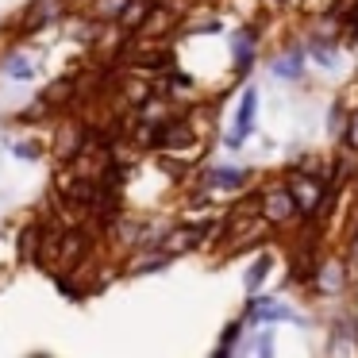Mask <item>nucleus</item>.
<instances>
[{
  "mask_svg": "<svg viewBox=\"0 0 358 358\" xmlns=\"http://www.w3.org/2000/svg\"><path fill=\"white\" fill-rule=\"evenodd\" d=\"M250 181H255V170H247V166H208V170L196 173V185L208 189V193H247Z\"/></svg>",
  "mask_w": 358,
  "mask_h": 358,
  "instance_id": "5",
  "label": "nucleus"
},
{
  "mask_svg": "<svg viewBox=\"0 0 358 358\" xmlns=\"http://www.w3.org/2000/svg\"><path fill=\"white\" fill-rule=\"evenodd\" d=\"M250 350H255V355H262V358L273 355V327H270V324H262V331H255V339H250Z\"/></svg>",
  "mask_w": 358,
  "mask_h": 358,
  "instance_id": "15",
  "label": "nucleus"
},
{
  "mask_svg": "<svg viewBox=\"0 0 358 358\" xmlns=\"http://www.w3.org/2000/svg\"><path fill=\"white\" fill-rule=\"evenodd\" d=\"M343 147H350V150H358V104L347 112V131H343Z\"/></svg>",
  "mask_w": 358,
  "mask_h": 358,
  "instance_id": "17",
  "label": "nucleus"
},
{
  "mask_svg": "<svg viewBox=\"0 0 358 358\" xmlns=\"http://www.w3.org/2000/svg\"><path fill=\"white\" fill-rule=\"evenodd\" d=\"M258 47H262V35H258L255 24H243L239 31L231 35V70L235 78H247L258 62Z\"/></svg>",
  "mask_w": 358,
  "mask_h": 358,
  "instance_id": "7",
  "label": "nucleus"
},
{
  "mask_svg": "<svg viewBox=\"0 0 358 358\" xmlns=\"http://www.w3.org/2000/svg\"><path fill=\"white\" fill-rule=\"evenodd\" d=\"M247 320H231V324H224V331H220V343H216V358H231L235 350L243 347V335H247Z\"/></svg>",
  "mask_w": 358,
  "mask_h": 358,
  "instance_id": "11",
  "label": "nucleus"
},
{
  "mask_svg": "<svg viewBox=\"0 0 358 358\" xmlns=\"http://www.w3.org/2000/svg\"><path fill=\"white\" fill-rule=\"evenodd\" d=\"M266 70L273 73V81H285V85H301L304 73H308V50L304 43H285L278 55L266 62Z\"/></svg>",
  "mask_w": 358,
  "mask_h": 358,
  "instance_id": "6",
  "label": "nucleus"
},
{
  "mask_svg": "<svg viewBox=\"0 0 358 358\" xmlns=\"http://www.w3.org/2000/svg\"><path fill=\"white\" fill-rule=\"evenodd\" d=\"M304 50H308V62H316L320 70H339V39L312 31L304 39Z\"/></svg>",
  "mask_w": 358,
  "mask_h": 358,
  "instance_id": "9",
  "label": "nucleus"
},
{
  "mask_svg": "<svg viewBox=\"0 0 358 358\" xmlns=\"http://www.w3.org/2000/svg\"><path fill=\"white\" fill-rule=\"evenodd\" d=\"M4 70H8V78H12V81H24V78H31V73H35V66L27 62L24 55H12V58H8V66H4Z\"/></svg>",
  "mask_w": 358,
  "mask_h": 358,
  "instance_id": "16",
  "label": "nucleus"
},
{
  "mask_svg": "<svg viewBox=\"0 0 358 358\" xmlns=\"http://www.w3.org/2000/svg\"><path fill=\"white\" fill-rule=\"evenodd\" d=\"M312 293L324 296V301H335V296H347L350 289V258L347 250H331V255L316 258V273H312Z\"/></svg>",
  "mask_w": 358,
  "mask_h": 358,
  "instance_id": "1",
  "label": "nucleus"
},
{
  "mask_svg": "<svg viewBox=\"0 0 358 358\" xmlns=\"http://www.w3.org/2000/svg\"><path fill=\"white\" fill-rule=\"evenodd\" d=\"M243 320H247L250 327H262V324H296V327H308V320H304L301 312H293V304L270 296L266 289H262V293H255V296H247V304H243Z\"/></svg>",
  "mask_w": 358,
  "mask_h": 358,
  "instance_id": "3",
  "label": "nucleus"
},
{
  "mask_svg": "<svg viewBox=\"0 0 358 358\" xmlns=\"http://www.w3.org/2000/svg\"><path fill=\"white\" fill-rule=\"evenodd\" d=\"M262 4H266V8H273V12H278V8H285L289 0H262Z\"/></svg>",
  "mask_w": 358,
  "mask_h": 358,
  "instance_id": "18",
  "label": "nucleus"
},
{
  "mask_svg": "<svg viewBox=\"0 0 358 358\" xmlns=\"http://www.w3.org/2000/svg\"><path fill=\"white\" fill-rule=\"evenodd\" d=\"M127 8V0H96L93 4V16L101 20V24H112V20H120V12Z\"/></svg>",
  "mask_w": 358,
  "mask_h": 358,
  "instance_id": "14",
  "label": "nucleus"
},
{
  "mask_svg": "<svg viewBox=\"0 0 358 358\" xmlns=\"http://www.w3.org/2000/svg\"><path fill=\"white\" fill-rule=\"evenodd\" d=\"M347 112H350V108L343 104V96L331 104V112H327V131H331V139H335V143L343 139V131H347Z\"/></svg>",
  "mask_w": 358,
  "mask_h": 358,
  "instance_id": "13",
  "label": "nucleus"
},
{
  "mask_svg": "<svg viewBox=\"0 0 358 358\" xmlns=\"http://www.w3.org/2000/svg\"><path fill=\"white\" fill-rule=\"evenodd\" d=\"M178 27H181V20H178V12H173V8H155V12H150V20H147V27H143L139 35H150V39H162V35L178 31Z\"/></svg>",
  "mask_w": 358,
  "mask_h": 358,
  "instance_id": "12",
  "label": "nucleus"
},
{
  "mask_svg": "<svg viewBox=\"0 0 358 358\" xmlns=\"http://www.w3.org/2000/svg\"><path fill=\"white\" fill-rule=\"evenodd\" d=\"M158 8V0H127V8L120 12V31H127V35H139L143 27H147V20H150V12Z\"/></svg>",
  "mask_w": 358,
  "mask_h": 358,
  "instance_id": "10",
  "label": "nucleus"
},
{
  "mask_svg": "<svg viewBox=\"0 0 358 358\" xmlns=\"http://www.w3.org/2000/svg\"><path fill=\"white\" fill-rule=\"evenodd\" d=\"M255 127H258V85H243L239 104H235V120H231V127H227V135H224V147L227 150H243L247 139L255 135Z\"/></svg>",
  "mask_w": 358,
  "mask_h": 358,
  "instance_id": "4",
  "label": "nucleus"
},
{
  "mask_svg": "<svg viewBox=\"0 0 358 358\" xmlns=\"http://www.w3.org/2000/svg\"><path fill=\"white\" fill-rule=\"evenodd\" d=\"M273 262H278V258H273V250H266V247L258 250V255L247 262V270H243V293H247V296L262 293L266 281H270V273H273Z\"/></svg>",
  "mask_w": 358,
  "mask_h": 358,
  "instance_id": "8",
  "label": "nucleus"
},
{
  "mask_svg": "<svg viewBox=\"0 0 358 358\" xmlns=\"http://www.w3.org/2000/svg\"><path fill=\"white\" fill-rule=\"evenodd\" d=\"M258 212H262V220L273 227V231H281V227H293L301 224V204H296L293 189L285 185V178L273 181V185L262 189V204H258Z\"/></svg>",
  "mask_w": 358,
  "mask_h": 358,
  "instance_id": "2",
  "label": "nucleus"
}]
</instances>
